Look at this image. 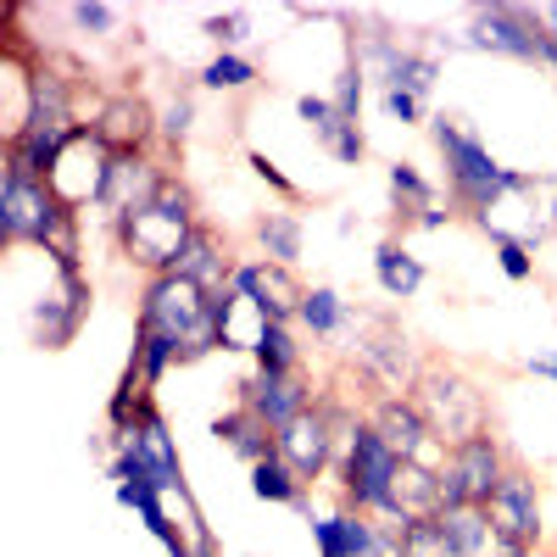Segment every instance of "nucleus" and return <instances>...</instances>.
<instances>
[{"label":"nucleus","mask_w":557,"mask_h":557,"mask_svg":"<svg viewBox=\"0 0 557 557\" xmlns=\"http://www.w3.org/2000/svg\"><path fill=\"white\" fill-rule=\"evenodd\" d=\"M196 228H201L196 190L178 173H168L151 207H139V212H128V218L112 223V240H117V257L123 262H134L146 278H157V273H173L178 268V257H184V246H190Z\"/></svg>","instance_id":"f257e3e1"},{"label":"nucleus","mask_w":557,"mask_h":557,"mask_svg":"<svg viewBox=\"0 0 557 557\" xmlns=\"http://www.w3.org/2000/svg\"><path fill=\"white\" fill-rule=\"evenodd\" d=\"M134 323H139V330H151V335H162V341L178 351V368L223 351V335H218V296L201 290L196 278H184V273H157V278H146Z\"/></svg>","instance_id":"f03ea898"},{"label":"nucleus","mask_w":557,"mask_h":557,"mask_svg":"<svg viewBox=\"0 0 557 557\" xmlns=\"http://www.w3.org/2000/svg\"><path fill=\"white\" fill-rule=\"evenodd\" d=\"M0 246L7 251H51L62 262H84L78 212H67L51 184L0 173Z\"/></svg>","instance_id":"7ed1b4c3"},{"label":"nucleus","mask_w":557,"mask_h":557,"mask_svg":"<svg viewBox=\"0 0 557 557\" xmlns=\"http://www.w3.org/2000/svg\"><path fill=\"white\" fill-rule=\"evenodd\" d=\"M346 351H351L346 374L357 380V391L368 401L374 396H412L418 380H424V368H430V357L418 351V341L401 330L391 312L362 318V330H357V341Z\"/></svg>","instance_id":"20e7f679"},{"label":"nucleus","mask_w":557,"mask_h":557,"mask_svg":"<svg viewBox=\"0 0 557 557\" xmlns=\"http://www.w3.org/2000/svg\"><path fill=\"white\" fill-rule=\"evenodd\" d=\"M335 480H341V502L351 513L374 519V524H391L401 530V507H396V480H401V457L380 441V430L362 424L346 435L341 446V462H335Z\"/></svg>","instance_id":"39448f33"},{"label":"nucleus","mask_w":557,"mask_h":557,"mask_svg":"<svg viewBox=\"0 0 557 557\" xmlns=\"http://www.w3.org/2000/svg\"><path fill=\"white\" fill-rule=\"evenodd\" d=\"M430 134H435V151L446 162V201L462 212V218H480L507 184H513V168H502L491 157V146L474 134V128H462V117H430Z\"/></svg>","instance_id":"423d86ee"},{"label":"nucleus","mask_w":557,"mask_h":557,"mask_svg":"<svg viewBox=\"0 0 557 557\" xmlns=\"http://www.w3.org/2000/svg\"><path fill=\"white\" fill-rule=\"evenodd\" d=\"M96 307V285H89L84 262H62L45 251V285L23 301V330L39 351H67L78 341V330L89 323Z\"/></svg>","instance_id":"0eeeda50"},{"label":"nucleus","mask_w":557,"mask_h":557,"mask_svg":"<svg viewBox=\"0 0 557 557\" xmlns=\"http://www.w3.org/2000/svg\"><path fill=\"white\" fill-rule=\"evenodd\" d=\"M480 235H491V246H502V240H519V246H546L552 235H557V184L546 178V173H524V168H513V184L480 212V218H469Z\"/></svg>","instance_id":"6e6552de"},{"label":"nucleus","mask_w":557,"mask_h":557,"mask_svg":"<svg viewBox=\"0 0 557 557\" xmlns=\"http://www.w3.org/2000/svg\"><path fill=\"white\" fill-rule=\"evenodd\" d=\"M412 401L424 407L430 430L446 446H462L474 435H496L491 430V396L462 374V368H451V362H430L424 380H418V391H412Z\"/></svg>","instance_id":"1a4fd4ad"},{"label":"nucleus","mask_w":557,"mask_h":557,"mask_svg":"<svg viewBox=\"0 0 557 557\" xmlns=\"http://www.w3.org/2000/svg\"><path fill=\"white\" fill-rule=\"evenodd\" d=\"M507 469H513V457H507L502 435H474L451 446L441 462V513L446 507H485L507 480Z\"/></svg>","instance_id":"9d476101"},{"label":"nucleus","mask_w":557,"mask_h":557,"mask_svg":"<svg viewBox=\"0 0 557 557\" xmlns=\"http://www.w3.org/2000/svg\"><path fill=\"white\" fill-rule=\"evenodd\" d=\"M462 45L469 51H491L507 62H546V28L541 12L513 7V0H496V7H474L469 28H462Z\"/></svg>","instance_id":"9b49d317"},{"label":"nucleus","mask_w":557,"mask_h":557,"mask_svg":"<svg viewBox=\"0 0 557 557\" xmlns=\"http://www.w3.org/2000/svg\"><path fill=\"white\" fill-rule=\"evenodd\" d=\"M107 173H112V151L96 139V128H73L67 134V146H62V157H57V168H51V196L67 207V212H101V190H107Z\"/></svg>","instance_id":"f8f14e48"},{"label":"nucleus","mask_w":557,"mask_h":557,"mask_svg":"<svg viewBox=\"0 0 557 557\" xmlns=\"http://www.w3.org/2000/svg\"><path fill=\"white\" fill-rule=\"evenodd\" d=\"M89 128H96V139L112 157L151 151L162 139V107H151L134 84H123V89H107V96L89 107Z\"/></svg>","instance_id":"ddd939ff"},{"label":"nucleus","mask_w":557,"mask_h":557,"mask_svg":"<svg viewBox=\"0 0 557 557\" xmlns=\"http://www.w3.org/2000/svg\"><path fill=\"white\" fill-rule=\"evenodd\" d=\"M368 424L380 430V441L401 457V462H418V469H441L446 462V441L430 430L424 407H418L412 396H374L368 401Z\"/></svg>","instance_id":"4468645a"},{"label":"nucleus","mask_w":557,"mask_h":557,"mask_svg":"<svg viewBox=\"0 0 557 557\" xmlns=\"http://www.w3.org/2000/svg\"><path fill=\"white\" fill-rule=\"evenodd\" d=\"M123 451V446H117ZM128 451L139 457V469H146V480L162 491V496H178V507L190 513V485H184V462H178V441L168 430V418L157 412V401H146V412H139V424L128 435Z\"/></svg>","instance_id":"2eb2a0df"},{"label":"nucleus","mask_w":557,"mask_h":557,"mask_svg":"<svg viewBox=\"0 0 557 557\" xmlns=\"http://www.w3.org/2000/svg\"><path fill=\"white\" fill-rule=\"evenodd\" d=\"M235 401L251 407L262 424L278 435L290 418H301V412L318 401V385H312L307 368H296V374H262V368H251V374L235 385Z\"/></svg>","instance_id":"dca6fc26"},{"label":"nucleus","mask_w":557,"mask_h":557,"mask_svg":"<svg viewBox=\"0 0 557 557\" xmlns=\"http://www.w3.org/2000/svg\"><path fill=\"white\" fill-rule=\"evenodd\" d=\"M235 296L251 301L268 323H296L307 285L296 278V268H278V262H268V257H246V262L235 268Z\"/></svg>","instance_id":"f3484780"},{"label":"nucleus","mask_w":557,"mask_h":557,"mask_svg":"<svg viewBox=\"0 0 557 557\" xmlns=\"http://www.w3.org/2000/svg\"><path fill=\"white\" fill-rule=\"evenodd\" d=\"M168 173H173V168L157 162L151 151H123V157H112L107 190H101V218L117 223V218H128V212H139V207H151Z\"/></svg>","instance_id":"a211bd4d"},{"label":"nucleus","mask_w":557,"mask_h":557,"mask_svg":"<svg viewBox=\"0 0 557 557\" xmlns=\"http://www.w3.org/2000/svg\"><path fill=\"white\" fill-rule=\"evenodd\" d=\"M485 513H491V530L496 541H519V546H535L541 541V485L530 469H507V480L496 485V496L485 502Z\"/></svg>","instance_id":"6ab92c4d"},{"label":"nucleus","mask_w":557,"mask_h":557,"mask_svg":"<svg viewBox=\"0 0 557 557\" xmlns=\"http://www.w3.org/2000/svg\"><path fill=\"white\" fill-rule=\"evenodd\" d=\"M296 323H301V330H307L318 346H341V341H357V330H362V312H357V307H351L335 285H307Z\"/></svg>","instance_id":"aec40b11"},{"label":"nucleus","mask_w":557,"mask_h":557,"mask_svg":"<svg viewBox=\"0 0 557 557\" xmlns=\"http://www.w3.org/2000/svg\"><path fill=\"white\" fill-rule=\"evenodd\" d=\"M235 257H228V240L218 235L212 223H201L196 235H190V246H184V257H178V268L173 273H184V278H196L201 290H212V296H223V290H235Z\"/></svg>","instance_id":"412c9836"},{"label":"nucleus","mask_w":557,"mask_h":557,"mask_svg":"<svg viewBox=\"0 0 557 557\" xmlns=\"http://www.w3.org/2000/svg\"><path fill=\"white\" fill-rule=\"evenodd\" d=\"M212 441L223 446V451H235L240 462H246V469H257V462H268L273 451H278V435L262 424V418L251 412V407H228V412H218L212 418Z\"/></svg>","instance_id":"4be33fe9"},{"label":"nucleus","mask_w":557,"mask_h":557,"mask_svg":"<svg viewBox=\"0 0 557 557\" xmlns=\"http://www.w3.org/2000/svg\"><path fill=\"white\" fill-rule=\"evenodd\" d=\"M424 278H430V268H424V257H418L407 240L385 235V240L374 246V285H380V296L412 301L418 290H424Z\"/></svg>","instance_id":"5701e85b"},{"label":"nucleus","mask_w":557,"mask_h":557,"mask_svg":"<svg viewBox=\"0 0 557 557\" xmlns=\"http://www.w3.org/2000/svg\"><path fill=\"white\" fill-rule=\"evenodd\" d=\"M251 235H257V257H268V262H278V268H296L301 251H307V223H301L296 207H268V212H257Z\"/></svg>","instance_id":"b1692460"},{"label":"nucleus","mask_w":557,"mask_h":557,"mask_svg":"<svg viewBox=\"0 0 557 557\" xmlns=\"http://www.w3.org/2000/svg\"><path fill=\"white\" fill-rule=\"evenodd\" d=\"M307 530H312L318 557H362L380 524L362 519V513H351V507H335V513H312Z\"/></svg>","instance_id":"393cba45"},{"label":"nucleus","mask_w":557,"mask_h":557,"mask_svg":"<svg viewBox=\"0 0 557 557\" xmlns=\"http://www.w3.org/2000/svg\"><path fill=\"white\" fill-rule=\"evenodd\" d=\"M385 196H391V212H396L401 223H418L424 212L441 207V190L430 184V173L418 168V162H391V168H385Z\"/></svg>","instance_id":"a878e982"},{"label":"nucleus","mask_w":557,"mask_h":557,"mask_svg":"<svg viewBox=\"0 0 557 557\" xmlns=\"http://www.w3.org/2000/svg\"><path fill=\"white\" fill-rule=\"evenodd\" d=\"M251 496L257 502H268V507H296V513H307L312 519V502H307V485H301V474L290 469L285 457H268V462H257L251 469Z\"/></svg>","instance_id":"bb28decb"},{"label":"nucleus","mask_w":557,"mask_h":557,"mask_svg":"<svg viewBox=\"0 0 557 557\" xmlns=\"http://www.w3.org/2000/svg\"><path fill=\"white\" fill-rule=\"evenodd\" d=\"M257 78H262V67L246 51H218L196 73V84L207 89V96H246V89H257Z\"/></svg>","instance_id":"cd10ccee"},{"label":"nucleus","mask_w":557,"mask_h":557,"mask_svg":"<svg viewBox=\"0 0 557 557\" xmlns=\"http://www.w3.org/2000/svg\"><path fill=\"white\" fill-rule=\"evenodd\" d=\"M251 362L262 374H296L301 362V341H296V323H262V335L251 346Z\"/></svg>","instance_id":"c85d7f7f"},{"label":"nucleus","mask_w":557,"mask_h":557,"mask_svg":"<svg viewBox=\"0 0 557 557\" xmlns=\"http://www.w3.org/2000/svg\"><path fill=\"white\" fill-rule=\"evenodd\" d=\"M62 17L78 39H123L128 28V7H117V0H73V7H62Z\"/></svg>","instance_id":"c756f323"},{"label":"nucleus","mask_w":557,"mask_h":557,"mask_svg":"<svg viewBox=\"0 0 557 557\" xmlns=\"http://www.w3.org/2000/svg\"><path fill=\"white\" fill-rule=\"evenodd\" d=\"M435 84H441V57L435 51H424V45H407V57L396 62V73H391V84L385 89H407V96H418V101H430L435 96Z\"/></svg>","instance_id":"7c9ffc66"},{"label":"nucleus","mask_w":557,"mask_h":557,"mask_svg":"<svg viewBox=\"0 0 557 557\" xmlns=\"http://www.w3.org/2000/svg\"><path fill=\"white\" fill-rule=\"evenodd\" d=\"M318 146L330 151L341 168H362V162H368V134H362V123H351V117H335L330 134H318Z\"/></svg>","instance_id":"2f4dec72"},{"label":"nucleus","mask_w":557,"mask_h":557,"mask_svg":"<svg viewBox=\"0 0 557 557\" xmlns=\"http://www.w3.org/2000/svg\"><path fill=\"white\" fill-rule=\"evenodd\" d=\"M251 23H257V17H251L246 7H235V12H207V17H201V34L218 45V51H240V45L251 39Z\"/></svg>","instance_id":"473e14b6"},{"label":"nucleus","mask_w":557,"mask_h":557,"mask_svg":"<svg viewBox=\"0 0 557 557\" xmlns=\"http://www.w3.org/2000/svg\"><path fill=\"white\" fill-rule=\"evenodd\" d=\"M401 546H407V557H457V546H451V535L441 530L435 513L430 519H412L401 530Z\"/></svg>","instance_id":"72a5a7b5"},{"label":"nucleus","mask_w":557,"mask_h":557,"mask_svg":"<svg viewBox=\"0 0 557 557\" xmlns=\"http://www.w3.org/2000/svg\"><path fill=\"white\" fill-rule=\"evenodd\" d=\"M196 134V96L190 89H173V96L162 101V146H184V139Z\"/></svg>","instance_id":"f704fd0d"},{"label":"nucleus","mask_w":557,"mask_h":557,"mask_svg":"<svg viewBox=\"0 0 557 557\" xmlns=\"http://www.w3.org/2000/svg\"><path fill=\"white\" fill-rule=\"evenodd\" d=\"M380 112L401 128H418V123H430V101H418L407 96V89H380Z\"/></svg>","instance_id":"c9c22d12"},{"label":"nucleus","mask_w":557,"mask_h":557,"mask_svg":"<svg viewBox=\"0 0 557 557\" xmlns=\"http://www.w3.org/2000/svg\"><path fill=\"white\" fill-rule=\"evenodd\" d=\"M246 168H251V173L268 184V190L278 196V207H296V201H301V184H296V178H285V173H278V162H268L262 151H246Z\"/></svg>","instance_id":"e433bc0d"},{"label":"nucleus","mask_w":557,"mask_h":557,"mask_svg":"<svg viewBox=\"0 0 557 557\" xmlns=\"http://www.w3.org/2000/svg\"><path fill=\"white\" fill-rule=\"evenodd\" d=\"M496 268H502V278L524 285V278H535V251L519 246V240H502V246H496Z\"/></svg>","instance_id":"4c0bfd02"},{"label":"nucleus","mask_w":557,"mask_h":557,"mask_svg":"<svg viewBox=\"0 0 557 557\" xmlns=\"http://www.w3.org/2000/svg\"><path fill=\"white\" fill-rule=\"evenodd\" d=\"M296 117H301L312 134H330L341 112H335V101H330V96H312V89H307V96H296Z\"/></svg>","instance_id":"58836bf2"},{"label":"nucleus","mask_w":557,"mask_h":557,"mask_svg":"<svg viewBox=\"0 0 557 557\" xmlns=\"http://www.w3.org/2000/svg\"><path fill=\"white\" fill-rule=\"evenodd\" d=\"M184 524H190V557H223L218 535H212L207 519H201V507H190V513H184Z\"/></svg>","instance_id":"ea45409f"},{"label":"nucleus","mask_w":557,"mask_h":557,"mask_svg":"<svg viewBox=\"0 0 557 557\" xmlns=\"http://www.w3.org/2000/svg\"><path fill=\"white\" fill-rule=\"evenodd\" d=\"M362 557H407V546H401V530L380 524V530H374V541H368V552H362Z\"/></svg>","instance_id":"a19ab883"},{"label":"nucleus","mask_w":557,"mask_h":557,"mask_svg":"<svg viewBox=\"0 0 557 557\" xmlns=\"http://www.w3.org/2000/svg\"><path fill=\"white\" fill-rule=\"evenodd\" d=\"M524 368H530L535 380H552V385H557V357H552V351H530Z\"/></svg>","instance_id":"79ce46f5"},{"label":"nucleus","mask_w":557,"mask_h":557,"mask_svg":"<svg viewBox=\"0 0 557 557\" xmlns=\"http://www.w3.org/2000/svg\"><path fill=\"white\" fill-rule=\"evenodd\" d=\"M457 218V207L446 201V207H435V212H424V218H418V228H424V235H441V228Z\"/></svg>","instance_id":"37998d69"},{"label":"nucleus","mask_w":557,"mask_h":557,"mask_svg":"<svg viewBox=\"0 0 557 557\" xmlns=\"http://www.w3.org/2000/svg\"><path fill=\"white\" fill-rule=\"evenodd\" d=\"M530 552H535V546H519V541H496V546H491V557H530Z\"/></svg>","instance_id":"c03bdc74"},{"label":"nucleus","mask_w":557,"mask_h":557,"mask_svg":"<svg viewBox=\"0 0 557 557\" xmlns=\"http://www.w3.org/2000/svg\"><path fill=\"white\" fill-rule=\"evenodd\" d=\"M541 28H546V39H557V7H541Z\"/></svg>","instance_id":"a18cd8bd"}]
</instances>
